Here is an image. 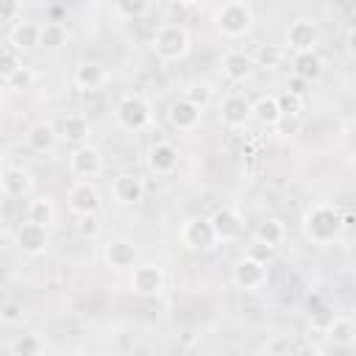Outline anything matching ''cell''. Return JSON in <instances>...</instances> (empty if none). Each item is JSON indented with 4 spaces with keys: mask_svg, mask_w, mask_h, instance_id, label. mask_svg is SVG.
<instances>
[{
    "mask_svg": "<svg viewBox=\"0 0 356 356\" xmlns=\"http://www.w3.org/2000/svg\"><path fill=\"white\" fill-rule=\"evenodd\" d=\"M300 228H303V236L312 239L314 245H328V242H334V239L342 234L345 217H342L334 206L317 203V206H312V209L303 214Z\"/></svg>",
    "mask_w": 356,
    "mask_h": 356,
    "instance_id": "1",
    "label": "cell"
},
{
    "mask_svg": "<svg viewBox=\"0 0 356 356\" xmlns=\"http://www.w3.org/2000/svg\"><path fill=\"white\" fill-rule=\"evenodd\" d=\"M253 22H256V14L250 3H242V0L222 3L214 14V25L225 39H242L245 33L253 31Z\"/></svg>",
    "mask_w": 356,
    "mask_h": 356,
    "instance_id": "2",
    "label": "cell"
},
{
    "mask_svg": "<svg viewBox=\"0 0 356 356\" xmlns=\"http://www.w3.org/2000/svg\"><path fill=\"white\" fill-rule=\"evenodd\" d=\"M153 53L161 61H181L189 53V31L178 22H164L153 33Z\"/></svg>",
    "mask_w": 356,
    "mask_h": 356,
    "instance_id": "3",
    "label": "cell"
},
{
    "mask_svg": "<svg viewBox=\"0 0 356 356\" xmlns=\"http://www.w3.org/2000/svg\"><path fill=\"white\" fill-rule=\"evenodd\" d=\"M114 117H117V125L125 128V131H142L150 125L153 120V108L150 103L142 97V95H122L114 106Z\"/></svg>",
    "mask_w": 356,
    "mask_h": 356,
    "instance_id": "4",
    "label": "cell"
},
{
    "mask_svg": "<svg viewBox=\"0 0 356 356\" xmlns=\"http://www.w3.org/2000/svg\"><path fill=\"white\" fill-rule=\"evenodd\" d=\"M284 42L289 44V50H292V53H309V50H314V47H317V42H320L317 22H314V19H306V17L292 19V22H289V28H286Z\"/></svg>",
    "mask_w": 356,
    "mask_h": 356,
    "instance_id": "5",
    "label": "cell"
},
{
    "mask_svg": "<svg viewBox=\"0 0 356 356\" xmlns=\"http://www.w3.org/2000/svg\"><path fill=\"white\" fill-rule=\"evenodd\" d=\"M14 242H17V248H19L25 256H42V253L47 250V245H50V234H47L44 225H36V222L25 220V222L17 225Z\"/></svg>",
    "mask_w": 356,
    "mask_h": 356,
    "instance_id": "6",
    "label": "cell"
},
{
    "mask_svg": "<svg viewBox=\"0 0 356 356\" xmlns=\"http://www.w3.org/2000/svg\"><path fill=\"white\" fill-rule=\"evenodd\" d=\"M231 278H234V284L239 289H248V292L261 289L267 284V264H261V261H256L250 256H242V259L234 261Z\"/></svg>",
    "mask_w": 356,
    "mask_h": 356,
    "instance_id": "7",
    "label": "cell"
},
{
    "mask_svg": "<svg viewBox=\"0 0 356 356\" xmlns=\"http://www.w3.org/2000/svg\"><path fill=\"white\" fill-rule=\"evenodd\" d=\"M103 170V156L97 147L92 145H81L70 153V172L81 181H89V178H97Z\"/></svg>",
    "mask_w": 356,
    "mask_h": 356,
    "instance_id": "8",
    "label": "cell"
},
{
    "mask_svg": "<svg viewBox=\"0 0 356 356\" xmlns=\"http://www.w3.org/2000/svg\"><path fill=\"white\" fill-rule=\"evenodd\" d=\"M209 220H211L214 236H217L220 242H234V239H239L242 231H245V220H242V214H239L234 206H220V209H214V214H211Z\"/></svg>",
    "mask_w": 356,
    "mask_h": 356,
    "instance_id": "9",
    "label": "cell"
},
{
    "mask_svg": "<svg viewBox=\"0 0 356 356\" xmlns=\"http://www.w3.org/2000/svg\"><path fill=\"white\" fill-rule=\"evenodd\" d=\"M111 197L120 206H136L145 197V181L139 172H120L111 181Z\"/></svg>",
    "mask_w": 356,
    "mask_h": 356,
    "instance_id": "10",
    "label": "cell"
},
{
    "mask_svg": "<svg viewBox=\"0 0 356 356\" xmlns=\"http://www.w3.org/2000/svg\"><path fill=\"white\" fill-rule=\"evenodd\" d=\"M145 164L153 175H172L178 170V150L172 142H153L145 153Z\"/></svg>",
    "mask_w": 356,
    "mask_h": 356,
    "instance_id": "11",
    "label": "cell"
},
{
    "mask_svg": "<svg viewBox=\"0 0 356 356\" xmlns=\"http://www.w3.org/2000/svg\"><path fill=\"white\" fill-rule=\"evenodd\" d=\"M181 239L189 250H206L217 242L214 236V228H211V220L209 217H189L181 228Z\"/></svg>",
    "mask_w": 356,
    "mask_h": 356,
    "instance_id": "12",
    "label": "cell"
},
{
    "mask_svg": "<svg viewBox=\"0 0 356 356\" xmlns=\"http://www.w3.org/2000/svg\"><path fill=\"white\" fill-rule=\"evenodd\" d=\"M131 289L136 295H145V298L159 295L164 289V270L159 264H153V261L136 264L134 273H131Z\"/></svg>",
    "mask_w": 356,
    "mask_h": 356,
    "instance_id": "13",
    "label": "cell"
},
{
    "mask_svg": "<svg viewBox=\"0 0 356 356\" xmlns=\"http://www.w3.org/2000/svg\"><path fill=\"white\" fill-rule=\"evenodd\" d=\"M220 120L225 128H242L248 120H253V103L245 95H228L220 103Z\"/></svg>",
    "mask_w": 356,
    "mask_h": 356,
    "instance_id": "14",
    "label": "cell"
},
{
    "mask_svg": "<svg viewBox=\"0 0 356 356\" xmlns=\"http://www.w3.org/2000/svg\"><path fill=\"white\" fill-rule=\"evenodd\" d=\"M72 83L81 89V92H100L106 83H108V72L103 64L97 61H81L72 72Z\"/></svg>",
    "mask_w": 356,
    "mask_h": 356,
    "instance_id": "15",
    "label": "cell"
},
{
    "mask_svg": "<svg viewBox=\"0 0 356 356\" xmlns=\"http://www.w3.org/2000/svg\"><path fill=\"white\" fill-rule=\"evenodd\" d=\"M67 203L70 209L81 217V214H97L100 209V192L89 184V181H78L70 192H67Z\"/></svg>",
    "mask_w": 356,
    "mask_h": 356,
    "instance_id": "16",
    "label": "cell"
},
{
    "mask_svg": "<svg viewBox=\"0 0 356 356\" xmlns=\"http://www.w3.org/2000/svg\"><path fill=\"white\" fill-rule=\"evenodd\" d=\"M200 114H203V108H197V106L189 103L186 97L172 100L170 108H167V120H170V125H172L175 131H195L197 122H200Z\"/></svg>",
    "mask_w": 356,
    "mask_h": 356,
    "instance_id": "17",
    "label": "cell"
},
{
    "mask_svg": "<svg viewBox=\"0 0 356 356\" xmlns=\"http://www.w3.org/2000/svg\"><path fill=\"white\" fill-rule=\"evenodd\" d=\"M253 70H256L253 56H248V53H242V50H231V53L222 56V75H225L228 81H234V83L248 81V78L253 75Z\"/></svg>",
    "mask_w": 356,
    "mask_h": 356,
    "instance_id": "18",
    "label": "cell"
},
{
    "mask_svg": "<svg viewBox=\"0 0 356 356\" xmlns=\"http://www.w3.org/2000/svg\"><path fill=\"white\" fill-rule=\"evenodd\" d=\"M292 75L303 78L309 86L317 83L323 78V58L317 50H309V53H292Z\"/></svg>",
    "mask_w": 356,
    "mask_h": 356,
    "instance_id": "19",
    "label": "cell"
},
{
    "mask_svg": "<svg viewBox=\"0 0 356 356\" xmlns=\"http://www.w3.org/2000/svg\"><path fill=\"white\" fill-rule=\"evenodd\" d=\"M103 259L114 270H128V267H136V248L128 239H111L103 248Z\"/></svg>",
    "mask_w": 356,
    "mask_h": 356,
    "instance_id": "20",
    "label": "cell"
},
{
    "mask_svg": "<svg viewBox=\"0 0 356 356\" xmlns=\"http://www.w3.org/2000/svg\"><path fill=\"white\" fill-rule=\"evenodd\" d=\"M89 131H92L89 120H86L83 114H78V111L67 114V117L61 120V125H58V136H61V139H67V142H72L75 147L86 145V139H89Z\"/></svg>",
    "mask_w": 356,
    "mask_h": 356,
    "instance_id": "21",
    "label": "cell"
},
{
    "mask_svg": "<svg viewBox=\"0 0 356 356\" xmlns=\"http://www.w3.org/2000/svg\"><path fill=\"white\" fill-rule=\"evenodd\" d=\"M33 186V175L25 167H6L3 170V192L6 197H25Z\"/></svg>",
    "mask_w": 356,
    "mask_h": 356,
    "instance_id": "22",
    "label": "cell"
},
{
    "mask_svg": "<svg viewBox=\"0 0 356 356\" xmlns=\"http://www.w3.org/2000/svg\"><path fill=\"white\" fill-rule=\"evenodd\" d=\"M39 33H42V25H39V22L19 19V22L8 31V42H11V47H14V50L39 47Z\"/></svg>",
    "mask_w": 356,
    "mask_h": 356,
    "instance_id": "23",
    "label": "cell"
},
{
    "mask_svg": "<svg viewBox=\"0 0 356 356\" xmlns=\"http://www.w3.org/2000/svg\"><path fill=\"white\" fill-rule=\"evenodd\" d=\"M253 120H256L259 125H264V128L278 125V122L284 120L281 106H278V97H275V95H261V97H256V100H253Z\"/></svg>",
    "mask_w": 356,
    "mask_h": 356,
    "instance_id": "24",
    "label": "cell"
},
{
    "mask_svg": "<svg viewBox=\"0 0 356 356\" xmlns=\"http://www.w3.org/2000/svg\"><path fill=\"white\" fill-rule=\"evenodd\" d=\"M28 145L36 153H50L58 145V131L50 122H36L28 128Z\"/></svg>",
    "mask_w": 356,
    "mask_h": 356,
    "instance_id": "25",
    "label": "cell"
},
{
    "mask_svg": "<svg viewBox=\"0 0 356 356\" xmlns=\"http://www.w3.org/2000/svg\"><path fill=\"white\" fill-rule=\"evenodd\" d=\"M70 42V31L64 22L58 19H47L42 22V33H39V47L42 50H61Z\"/></svg>",
    "mask_w": 356,
    "mask_h": 356,
    "instance_id": "26",
    "label": "cell"
},
{
    "mask_svg": "<svg viewBox=\"0 0 356 356\" xmlns=\"http://www.w3.org/2000/svg\"><path fill=\"white\" fill-rule=\"evenodd\" d=\"M306 309H309V325L314 328V331H323L325 334V328L334 323V309L320 298V295H309L306 298Z\"/></svg>",
    "mask_w": 356,
    "mask_h": 356,
    "instance_id": "27",
    "label": "cell"
},
{
    "mask_svg": "<svg viewBox=\"0 0 356 356\" xmlns=\"http://www.w3.org/2000/svg\"><path fill=\"white\" fill-rule=\"evenodd\" d=\"M325 339L337 348H350L356 342V323L350 317H334V323L325 328Z\"/></svg>",
    "mask_w": 356,
    "mask_h": 356,
    "instance_id": "28",
    "label": "cell"
},
{
    "mask_svg": "<svg viewBox=\"0 0 356 356\" xmlns=\"http://www.w3.org/2000/svg\"><path fill=\"white\" fill-rule=\"evenodd\" d=\"M253 239H259V242H267V245L278 248V245L286 239V225H284V220H278V217H264V220L256 225Z\"/></svg>",
    "mask_w": 356,
    "mask_h": 356,
    "instance_id": "29",
    "label": "cell"
},
{
    "mask_svg": "<svg viewBox=\"0 0 356 356\" xmlns=\"http://www.w3.org/2000/svg\"><path fill=\"white\" fill-rule=\"evenodd\" d=\"M28 220L31 222H36V225H53V220H56V206H53V200L47 197V195H36L31 203H28Z\"/></svg>",
    "mask_w": 356,
    "mask_h": 356,
    "instance_id": "30",
    "label": "cell"
},
{
    "mask_svg": "<svg viewBox=\"0 0 356 356\" xmlns=\"http://www.w3.org/2000/svg\"><path fill=\"white\" fill-rule=\"evenodd\" d=\"M11 350H14V356H42L44 342H42V337H39L36 331H22V334L14 339Z\"/></svg>",
    "mask_w": 356,
    "mask_h": 356,
    "instance_id": "31",
    "label": "cell"
},
{
    "mask_svg": "<svg viewBox=\"0 0 356 356\" xmlns=\"http://www.w3.org/2000/svg\"><path fill=\"white\" fill-rule=\"evenodd\" d=\"M253 61H256V67H261V70H278L281 67V61H284V50L278 47V44H259L256 47V53H253Z\"/></svg>",
    "mask_w": 356,
    "mask_h": 356,
    "instance_id": "32",
    "label": "cell"
},
{
    "mask_svg": "<svg viewBox=\"0 0 356 356\" xmlns=\"http://www.w3.org/2000/svg\"><path fill=\"white\" fill-rule=\"evenodd\" d=\"M211 95H214V89H211V83H206V81H192V83L184 89V97H186L189 103H195L197 108H206L209 100H211Z\"/></svg>",
    "mask_w": 356,
    "mask_h": 356,
    "instance_id": "33",
    "label": "cell"
},
{
    "mask_svg": "<svg viewBox=\"0 0 356 356\" xmlns=\"http://www.w3.org/2000/svg\"><path fill=\"white\" fill-rule=\"evenodd\" d=\"M75 228H78V236L81 239H97L100 236V231H103V225H100V217L97 214H81L78 217V222H75Z\"/></svg>",
    "mask_w": 356,
    "mask_h": 356,
    "instance_id": "34",
    "label": "cell"
},
{
    "mask_svg": "<svg viewBox=\"0 0 356 356\" xmlns=\"http://www.w3.org/2000/svg\"><path fill=\"white\" fill-rule=\"evenodd\" d=\"M19 70H22V61H19L17 50H14V47H6V50L0 53V78H3V83H6L14 72H19Z\"/></svg>",
    "mask_w": 356,
    "mask_h": 356,
    "instance_id": "35",
    "label": "cell"
},
{
    "mask_svg": "<svg viewBox=\"0 0 356 356\" xmlns=\"http://www.w3.org/2000/svg\"><path fill=\"white\" fill-rule=\"evenodd\" d=\"M114 11H117L120 17L136 19V17H142V14L150 11V3H147V0H120V3L114 6Z\"/></svg>",
    "mask_w": 356,
    "mask_h": 356,
    "instance_id": "36",
    "label": "cell"
},
{
    "mask_svg": "<svg viewBox=\"0 0 356 356\" xmlns=\"http://www.w3.org/2000/svg\"><path fill=\"white\" fill-rule=\"evenodd\" d=\"M33 70L31 67H22L19 72H14L8 81H6V89H11V92H25V89H31L33 86Z\"/></svg>",
    "mask_w": 356,
    "mask_h": 356,
    "instance_id": "37",
    "label": "cell"
},
{
    "mask_svg": "<svg viewBox=\"0 0 356 356\" xmlns=\"http://www.w3.org/2000/svg\"><path fill=\"white\" fill-rule=\"evenodd\" d=\"M275 97H278V106H281V114H284V117H298V114L303 111V100L295 97V95H289L286 89H284L281 95H275Z\"/></svg>",
    "mask_w": 356,
    "mask_h": 356,
    "instance_id": "38",
    "label": "cell"
},
{
    "mask_svg": "<svg viewBox=\"0 0 356 356\" xmlns=\"http://www.w3.org/2000/svg\"><path fill=\"white\" fill-rule=\"evenodd\" d=\"M245 256H250V259H256V261L267 264V261H273V259H275V248H273V245H267V242L253 239V242L248 245V253H245Z\"/></svg>",
    "mask_w": 356,
    "mask_h": 356,
    "instance_id": "39",
    "label": "cell"
},
{
    "mask_svg": "<svg viewBox=\"0 0 356 356\" xmlns=\"http://www.w3.org/2000/svg\"><path fill=\"white\" fill-rule=\"evenodd\" d=\"M286 92L303 100V97H306V92H309V83H306L303 78H298V75H289V81H286Z\"/></svg>",
    "mask_w": 356,
    "mask_h": 356,
    "instance_id": "40",
    "label": "cell"
},
{
    "mask_svg": "<svg viewBox=\"0 0 356 356\" xmlns=\"http://www.w3.org/2000/svg\"><path fill=\"white\" fill-rule=\"evenodd\" d=\"M17 320H22V309L17 303H6L3 306V323H17Z\"/></svg>",
    "mask_w": 356,
    "mask_h": 356,
    "instance_id": "41",
    "label": "cell"
},
{
    "mask_svg": "<svg viewBox=\"0 0 356 356\" xmlns=\"http://www.w3.org/2000/svg\"><path fill=\"white\" fill-rule=\"evenodd\" d=\"M17 14H19V3H6V6L0 8V19H3V22H14V25H17V19H14Z\"/></svg>",
    "mask_w": 356,
    "mask_h": 356,
    "instance_id": "42",
    "label": "cell"
},
{
    "mask_svg": "<svg viewBox=\"0 0 356 356\" xmlns=\"http://www.w3.org/2000/svg\"><path fill=\"white\" fill-rule=\"evenodd\" d=\"M345 47H348L350 56H356V25L348 31V36H345Z\"/></svg>",
    "mask_w": 356,
    "mask_h": 356,
    "instance_id": "43",
    "label": "cell"
},
{
    "mask_svg": "<svg viewBox=\"0 0 356 356\" xmlns=\"http://www.w3.org/2000/svg\"><path fill=\"white\" fill-rule=\"evenodd\" d=\"M353 167H356V150H353Z\"/></svg>",
    "mask_w": 356,
    "mask_h": 356,
    "instance_id": "44",
    "label": "cell"
}]
</instances>
